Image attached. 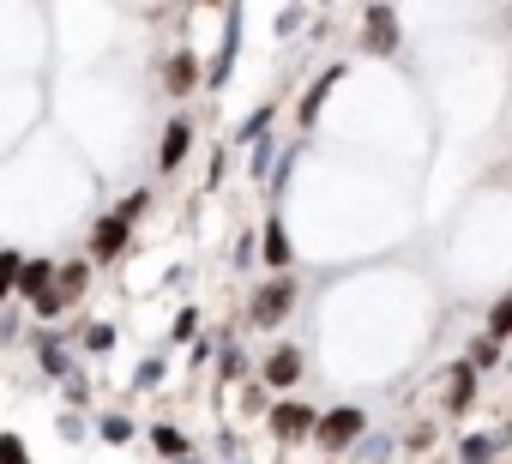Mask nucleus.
I'll use <instances>...</instances> for the list:
<instances>
[{"instance_id": "30", "label": "nucleus", "mask_w": 512, "mask_h": 464, "mask_svg": "<svg viewBox=\"0 0 512 464\" xmlns=\"http://www.w3.org/2000/svg\"><path fill=\"white\" fill-rule=\"evenodd\" d=\"M464 362H470V368H476V374H488V368H494V362H500V344H488V338H476V344H470V356H464Z\"/></svg>"}, {"instance_id": "7", "label": "nucleus", "mask_w": 512, "mask_h": 464, "mask_svg": "<svg viewBox=\"0 0 512 464\" xmlns=\"http://www.w3.org/2000/svg\"><path fill=\"white\" fill-rule=\"evenodd\" d=\"M127 242H133V223H121V217L109 211V217H97V229H91V260L109 266V260L127 254Z\"/></svg>"}, {"instance_id": "1", "label": "nucleus", "mask_w": 512, "mask_h": 464, "mask_svg": "<svg viewBox=\"0 0 512 464\" xmlns=\"http://www.w3.org/2000/svg\"><path fill=\"white\" fill-rule=\"evenodd\" d=\"M362 434H368V410H362V404H338V410H326V416L314 422V440H320L326 452H350Z\"/></svg>"}, {"instance_id": "26", "label": "nucleus", "mask_w": 512, "mask_h": 464, "mask_svg": "<svg viewBox=\"0 0 512 464\" xmlns=\"http://www.w3.org/2000/svg\"><path fill=\"white\" fill-rule=\"evenodd\" d=\"M79 344H85V350H91V356H109V350H115V326H109V320H91V326H85V338H79Z\"/></svg>"}, {"instance_id": "27", "label": "nucleus", "mask_w": 512, "mask_h": 464, "mask_svg": "<svg viewBox=\"0 0 512 464\" xmlns=\"http://www.w3.org/2000/svg\"><path fill=\"white\" fill-rule=\"evenodd\" d=\"M19 266H25V254H0V302H13V290H19Z\"/></svg>"}, {"instance_id": "3", "label": "nucleus", "mask_w": 512, "mask_h": 464, "mask_svg": "<svg viewBox=\"0 0 512 464\" xmlns=\"http://www.w3.org/2000/svg\"><path fill=\"white\" fill-rule=\"evenodd\" d=\"M235 55H241V7H223V43H217V55H211V67H205V91H223L229 85V73H235Z\"/></svg>"}, {"instance_id": "17", "label": "nucleus", "mask_w": 512, "mask_h": 464, "mask_svg": "<svg viewBox=\"0 0 512 464\" xmlns=\"http://www.w3.org/2000/svg\"><path fill=\"white\" fill-rule=\"evenodd\" d=\"M151 446L175 464V458H193V446H187V434L175 428V422H151Z\"/></svg>"}, {"instance_id": "21", "label": "nucleus", "mask_w": 512, "mask_h": 464, "mask_svg": "<svg viewBox=\"0 0 512 464\" xmlns=\"http://www.w3.org/2000/svg\"><path fill=\"white\" fill-rule=\"evenodd\" d=\"M296 163H302V145H290V151H278V163H272V175H266V193L278 199L284 187H290V175H296Z\"/></svg>"}, {"instance_id": "38", "label": "nucleus", "mask_w": 512, "mask_h": 464, "mask_svg": "<svg viewBox=\"0 0 512 464\" xmlns=\"http://www.w3.org/2000/svg\"><path fill=\"white\" fill-rule=\"evenodd\" d=\"M434 464H440V458H434Z\"/></svg>"}, {"instance_id": "15", "label": "nucleus", "mask_w": 512, "mask_h": 464, "mask_svg": "<svg viewBox=\"0 0 512 464\" xmlns=\"http://www.w3.org/2000/svg\"><path fill=\"white\" fill-rule=\"evenodd\" d=\"M272 121H278V103H260V109H253V115L235 127V145H260V139L272 133Z\"/></svg>"}, {"instance_id": "8", "label": "nucleus", "mask_w": 512, "mask_h": 464, "mask_svg": "<svg viewBox=\"0 0 512 464\" xmlns=\"http://www.w3.org/2000/svg\"><path fill=\"white\" fill-rule=\"evenodd\" d=\"M302 368H308V362H302V350H296V344H278V350L260 362V380H266L272 392H290V386L302 380Z\"/></svg>"}, {"instance_id": "36", "label": "nucleus", "mask_w": 512, "mask_h": 464, "mask_svg": "<svg viewBox=\"0 0 512 464\" xmlns=\"http://www.w3.org/2000/svg\"><path fill=\"white\" fill-rule=\"evenodd\" d=\"M175 464H199V458H175Z\"/></svg>"}, {"instance_id": "4", "label": "nucleus", "mask_w": 512, "mask_h": 464, "mask_svg": "<svg viewBox=\"0 0 512 464\" xmlns=\"http://www.w3.org/2000/svg\"><path fill=\"white\" fill-rule=\"evenodd\" d=\"M314 422H320V410H308V404H296V398H284V404H272V410H266V428H272L284 446L314 440Z\"/></svg>"}, {"instance_id": "2", "label": "nucleus", "mask_w": 512, "mask_h": 464, "mask_svg": "<svg viewBox=\"0 0 512 464\" xmlns=\"http://www.w3.org/2000/svg\"><path fill=\"white\" fill-rule=\"evenodd\" d=\"M296 278L284 272V278H272V284H260V290H253V302H247V320L253 326H284L290 320V308H296Z\"/></svg>"}, {"instance_id": "6", "label": "nucleus", "mask_w": 512, "mask_h": 464, "mask_svg": "<svg viewBox=\"0 0 512 464\" xmlns=\"http://www.w3.org/2000/svg\"><path fill=\"white\" fill-rule=\"evenodd\" d=\"M67 338L73 332H31V350H37V362H43V374L49 380H73V350H67Z\"/></svg>"}, {"instance_id": "25", "label": "nucleus", "mask_w": 512, "mask_h": 464, "mask_svg": "<svg viewBox=\"0 0 512 464\" xmlns=\"http://www.w3.org/2000/svg\"><path fill=\"white\" fill-rule=\"evenodd\" d=\"M67 308H73V302H67V296H61V290H55V284H49V290H43V296H31V314H37V320H61V314H67Z\"/></svg>"}, {"instance_id": "29", "label": "nucleus", "mask_w": 512, "mask_h": 464, "mask_svg": "<svg viewBox=\"0 0 512 464\" xmlns=\"http://www.w3.org/2000/svg\"><path fill=\"white\" fill-rule=\"evenodd\" d=\"M55 434H61V440H67V446H79V440H85V434H91V422H85V416H79V410H61V422H55Z\"/></svg>"}, {"instance_id": "20", "label": "nucleus", "mask_w": 512, "mask_h": 464, "mask_svg": "<svg viewBox=\"0 0 512 464\" xmlns=\"http://www.w3.org/2000/svg\"><path fill=\"white\" fill-rule=\"evenodd\" d=\"M500 452V434H464L458 440V464H488Z\"/></svg>"}, {"instance_id": "18", "label": "nucleus", "mask_w": 512, "mask_h": 464, "mask_svg": "<svg viewBox=\"0 0 512 464\" xmlns=\"http://www.w3.org/2000/svg\"><path fill=\"white\" fill-rule=\"evenodd\" d=\"M85 284H91V260H73V266H55V290H61L67 302H79V296H85Z\"/></svg>"}, {"instance_id": "13", "label": "nucleus", "mask_w": 512, "mask_h": 464, "mask_svg": "<svg viewBox=\"0 0 512 464\" xmlns=\"http://www.w3.org/2000/svg\"><path fill=\"white\" fill-rule=\"evenodd\" d=\"M260 254H266V266H272L278 278L290 272L296 254H290V229H284V217H266V229H260Z\"/></svg>"}, {"instance_id": "11", "label": "nucleus", "mask_w": 512, "mask_h": 464, "mask_svg": "<svg viewBox=\"0 0 512 464\" xmlns=\"http://www.w3.org/2000/svg\"><path fill=\"white\" fill-rule=\"evenodd\" d=\"M187 151H193V121H169V127H163V145H157V169L175 175V169L187 163Z\"/></svg>"}, {"instance_id": "5", "label": "nucleus", "mask_w": 512, "mask_h": 464, "mask_svg": "<svg viewBox=\"0 0 512 464\" xmlns=\"http://www.w3.org/2000/svg\"><path fill=\"white\" fill-rule=\"evenodd\" d=\"M362 49L368 55H398V13L392 7H362Z\"/></svg>"}, {"instance_id": "14", "label": "nucleus", "mask_w": 512, "mask_h": 464, "mask_svg": "<svg viewBox=\"0 0 512 464\" xmlns=\"http://www.w3.org/2000/svg\"><path fill=\"white\" fill-rule=\"evenodd\" d=\"M49 284H55V260H25V266H19V290H13V296H25V302H31V296H43Z\"/></svg>"}, {"instance_id": "37", "label": "nucleus", "mask_w": 512, "mask_h": 464, "mask_svg": "<svg viewBox=\"0 0 512 464\" xmlns=\"http://www.w3.org/2000/svg\"><path fill=\"white\" fill-rule=\"evenodd\" d=\"M235 464H247V458H235Z\"/></svg>"}, {"instance_id": "10", "label": "nucleus", "mask_w": 512, "mask_h": 464, "mask_svg": "<svg viewBox=\"0 0 512 464\" xmlns=\"http://www.w3.org/2000/svg\"><path fill=\"white\" fill-rule=\"evenodd\" d=\"M338 85H344V61H332V67H326V73H320V79L302 91V103H296V121H302V127H314V121H320V109H326V97H332Z\"/></svg>"}, {"instance_id": "31", "label": "nucleus", "mask_w": 512, "mask_h": 464, "mask_svg": "<svg viewBox=\"0 0 512 464\" xmlns=\"http://www.w3.org/2000/svg\"><path fill=\"white\" fill-rule=\"evenodd\" d=\"M241 368H247V362H241V350L223 338V344H217V374H223V380H241Z\"/></svg>"}, {"instance_id": "19", "label": "nucleus", "mask_w": 512, "mask_h": 464, "mask_svg": "<svg viewBox=\"0 0 512 464\" xmlns=\"http://www.w3.org/2000/svg\"><path fill=\"white\" fill-rule=\"evenodd\" d=\"M272 163H278V139H272V133H266L260 145H247V175H253V181H260V187H266V175H272Z\"/></svg>"}, {"instance_id": "16", "label": "nucleus", "mask_w": 512, "mask_h": 464, "mask_svg": "<svg viewBox=\"0 0 512 464\" xmlns=\"http://www.w3.org/2000/svg\"><path fill=\"white\" fill-rule=\"evenodd\" d=\"M133 434H139V422H133L127 410H109V416H97V440H103V446H127Z\"/></svg>"}, {"instance_id": "32", "label": "nucleus", "mask_w": 512, "mask_h": 464, "mask_svg": "<svg viewBox=\"0 0 512 464\" xmlns=\"http://www.w3.org/2000/svg\"><path fill=\"white\" fill-rule=\"evenodd\" d=\"M0 464H31V446H25V434H0Z\"/></svg>"}, {"instance_id": "28", "label": "nucleus", "mask_w": 512, "mask_h": 464, "mask_svg": "<svg viewBox=\"0 0 512 464\" xmlns=\"http://www.w3.org/2000/svg\"><path fill=\"white\" fill-rule=\"evenodd\" d=\"M169 338H175V344H199V308H181L175 326H169Z\"/></svg>"}, {"instance_id": "24", "label": "nucleus", "mask_w": 512, "mask_h": 464, "mask_svg": "<svg viewBox=\"0 0 512 464\" xmlns=\"http://www.w3.org/2000/svg\"><path fill=\"white\" fill-rule=\"evenodd\" d=\"M163 374H169V362H163V356H145V362L133 368V392H157Z\"/></svg>"}, {"instance_id": "22", "label": "nucleus", "mask_w": 512, "mask_h": 464, "mask_svg": "<svg viewBox=\"0 0 512 464\" xmlns=\"http://www.w3.org/2000/svg\"><path fill=\"white\" fill-rule=\"evenodd\" d=\"M350 452H356L362 464H386V458L398 452V440H392V434H362V440H356Z\"/></svg>"}, {"instance_id": "12", "label": "nucleus", "mask_w": 512, "mask_h": 464, "mask_svg": "<svg viewBox=\"0 0 512 464\" xmlns=\"http://www.w3.org/2000/svg\"><path fill=\"white\" fill-rule=\"evenodd\" d=\"M446 380H452V386H446V410H452V416H464V410L476 404V386H482V374H476L470 362H452V368H446Z\"/></svg>"}, {"instance_id": "39", "label": "nucleus", "mask_w": 512, "mask_h": 464, "mask_svg": "<svg viewBox=\"0 0 512 464\" xmlns=\"http://www.w3.org/2000/svg\"><path fill=\"white\" fill-rule=\"evenodd\" d=\"M506 368H512V362H506Z\"/></svg>"}, {"instance_id": "33", "label": "nucleus", "mask_w": 512, "mask_h": 464, "mask_svg": "<svg viewBox=\"0 0 512 464\" xmlns=\"http://www.w3.org/2000/svg\"><path fill=\"white\" fill-rule=\"evenodd\" d=\"M302 19H308L302 7H284V13H278V37H296V31H302Z\"/></svg>"}, {"instance_id": "9", "label": "nucleus", "mask_w": 512, "mask_h": 464, "mask_svg": "<svg viewBox=\"0 0 512 464\" xmlns=\"http://www.w3.org/2000/svg\"><path fill=\"white\" fill-rule=\"evenodd\" d=\"M199 79H205V67H199L193 49H175V55L163 61V91H169V97H193Z\"/></svg>"}, {"instance_id": "34", "label": "nucleus", "mask_w": 512, "mask_h": 464, "mask_svg": "<svg viewBox=\"0 0 512 464\" xmlns=\"http://www.w3.org/2000/svg\"><path fill=\"white\" fill-rule=\"evenodd\" d=\"M145 205H151V193H127V199H121V211H115V217H121V223H133V217H139V211H145Z\"/></svg>"}, {"instance_id": "23", "label": "nucleus", "mask_w": 512, "mask_h": 464, "mask_svg": "<svg viewBox=\"0 0 512 464\" xmlns=\"http://www.w3.org/2000/svg\"><path fill=\"white\" fill-rule=\"evenodd\" d=\"M482 338H488V344H506V338H512V290L488 308V332H482Z\"/></svg>"}, {"instance_id": "35", "label": "nucleus", "mask_w": 512, "mask_h": 464, "mask_svg": "<svg viewBox=\"0 0 512 464\" xmlns=\"http://www.w3.org/2000/svg\"><path fill=\"white\" fill-rule=\"evenodd\" d=\"M253 254H260V242L241 236V242H235V266H253Z\"/></svg>"}]
</instances>
